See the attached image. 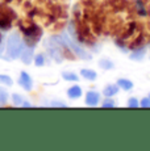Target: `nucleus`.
I'll return each instance as SVG.
<instances>
[{
  "mask_svg": "<svg viewBox=\"0 0 150 151\" xmlns=\"http://www.w3.org/2000/svg\"><path fill=\"white\" fill-rule=\"evenodd\" d=\"M7 1H11V0H7Z\"/></svg>",
  "mask_w": 150,
  "mask_h": 151,
  "instance_id": "26",
  "label": "nucleus"
},
{
  "mask_svg": "<svg viewBox=\"0 0 150 151\" xmlns=\"http://www.w3.org/2000/svg\"><path fill=\"white\" fill-rule=\"evenodd\" d=\"M80 75H82V78H84V79H87V80H91V82H94V80L97 78L96 72H95L94 70H90V68H83L82 71H80Z\"/></svg>",
  "mask_w": 150,
  "mask_h": 151,
  "instance_id": "11",
  "label": "nucleus"
},
{
  "mask_svg": "<svg viewBox=\"0 0 150 151\" xmlns=\"http://www.w3.org/2000/svg\"><path fill=\"white\" fill-rule=\"evenodd\" d=\"M25 47H27V43H25L24 38H22L17 32H13V33L8 37L5 49H7V53L11 57V59H17Z\"/></svg>",
  "mask_w": 150,
  "mask_h": 151,
  "instance_id": "2",
  "label": "nucleus"
},
{
  "mask_svg": "<svg viewBox=\"0 0 150 151\" xmlns=\"http://www.w3.org/2000/svg\"><path fill=\"white\" fill-rule=\"evenodd\" d=\"M12 101H13V104H15L16 106H20L22 104V96L21 95H19V93H13L12 95Z\"/></svg>",
  "mask_w": 150,
  "mask_h": 151,
  "instance_id": "18",
  "label": "nucleus"
},
{
  "mask_svg": "<svg viewBox=\"0 0 150 151\" xmlns=\"http://www.w3.org/2000/svg\"><path fill=\"white\" fill-rule=\"evenodd\" d=\"M102 106H103V108H113V106H115V101L111 100V99H107L104 103L102 104Z\"/></svg>",
  "mask_w": 150,
  "mask_h": 151,
  "instance_id": "20",
  "label": "nucleus"
},
{
  "mask_svg": "<svg viewBox=\"0 0 150 151\" xmlns=\"http://www.w3.org/2000/svg\"><path fill=\"white\" fill-rule=\"evenodd\" d=\"M117 92H119V86H117V84H109V86H107L104 88L103 93H104V96H107V97H112V96H115Z\"/></svg>",
  "mask_w": 150,
  "mask_h": 151,
  "instance_id": "10",
  "label": "nucleus"
},
{
  "mask_svg": "<svg viewBox=\"0 0 150 151\" xmlns=\"http://www.w3.org/2000/svg\"><path fill=\"white\" fill-rule=\"evenodd\" d=\"M21 105H22V106H25V108H30L32 104H30V103H28V101H22Z\"/></svg>",
  "mask_w": 150,
  "mask_h": 151,
  "instance_id": "23",
  "label": "nucleus"
},
{
  "mask_svg": "<svg viewBox=\"0 0 150 151\" xmlns=\"http://www.w3.org/2000/svg\"><path fill=\"white\" fill-rule=\"evenodd\" d=\"M82 88H80L79 86H73L70 87V88L67 89V96L70 99H73V100H75V99H79L80 96H82Z\"/></svg>",
  "mask_w": 150,
  "mask_h": 151,
  "instance_id": "8",
  "label": "nucleus"
},
{
  "mask_svg": "<svg viewBox=\"0 0 150 151\" xmlns=\"http://www.w3.org/2000/svg\"><path fill=\"white\" fill-rule=\"evenodd\" d=\"M62 38H63V41L66 42V45L69 46V49H70V50L73 51L75 55H78L79 58H82V59H84V60H90L92 58L91 55L87 53V51H84L82 47H80V46H78L76 42H73L67 36H62Z\"/></svg>",
  "mask_w": 150,
  "mask_h": 151,
  "instance_id": "4",
  "label": "nucleus"
},
{
  "mask_svg": "<svg viewBox=\"0 0 150 151\" xmlns=\"http://www.w3.org/2000/svg\"><path fill=\"white\" fill-rule=\"evenodd\" d=\"M100 101V93L95 91H88L87 95H86V104L88 106H95L97 105Z\"/></svg>",
  "mask_w": 150,
  "mask_h": 151,
  "instance_id": "7",
  "label": "nucleus"
},
{
  "mask_svg": "<svg viewBox=\"0 0 150 151\" xmlns=\"http://www.w3.org/2000/svg\"><path fill=\"white\" fill-rule=\"evenodd\" d=\"M19 84L25 89V91H30L33 88V80H32L30 75L25 71L20 72V78H19Z\"/></svg>",
  "mask_w": 150,
  "mask_h": 151,
  "instance_id": "5",
  "label": "nucleus"
},
{
  "mask_svg": "<svg viewBox=\"0 0 150 151\" xmlns=\"http://www.w3.org/2000/svg\"><path fill=\"white\" fill-rule=\"evenodd\" d=\"M3 50H4V43H1V45H0V55H1Z\"/></svg>",
  "mask_w": 150,
  "mask_h": 151,
  "instance_id": "24",
  "label": "nucleus"
},
{
  "mask_svg": "<svg viewBox=\"0 0 150 151\" xmlns=\"http://www.w3.org/2000/svg\"><path fill=\"white\" fill-rule=\"evenodd\" d=\"M3 43V36H1V33H0V45Z\"/></svg>",
  "mask_w": 150,
  "mask_h": 151,
  "instance_id": "25",
  "label": "nucleus"
},
{
  "mask_svg": "<svg viewBox=\"0 0 150 151\" xmlns=\"http://www.w3.org/2000/svg\"><path fill=\"white\" fill-rule=\"evenodd\" d=\"M145 53H146V49L145 47H138V49H134L133 51L131 53V59L132 60H142L144 57H145Z\"/></svg>",
  "mask_w": 150,
  "mask_h": 151,
  "instance_id": "9",
  "label": "nucleus"
},
{
  "mask_svg": "<svg viewBox=\"0 0 150 151\" xmlns=\"http://www.w3.org/2000/svg\"><path fill=\"white\" fill-rule=\"evenodd\" d=\"M20 60L25 65H30L32 60L34 58V47H30V46H27V47L22 50V53L20 54Z\"/></svg>",
  "mask_w": 150,
  "mask_h": 151,
  "instance_id": "6",
  "label": "nucleus"
},
{
  "mask_svg": "<svg viewBox=\"0 0 150 151\" xmlns=\"http://www.w3.org/2000/svg\"><path fill=\"white\" fill-rule=\"evenodd\" d=\"M99 67H102L103 70H112L115 67V65H113V62H112V60L103 58V59L99 60Z\"/></svg>",
  "mask_w": 150,
  "mask_h": 151,
  "instance_id": "14",
  "label": "nucleus"
},
{
  "mask_svg": "<svg viewBox=\"0 0 150 151\" xmlns=\"http://www.w3.org/2000/svg\"><path fill=\"white\" fill-rule=\"evenodd\" d=\"M16 19V13L12 8L5 4H0V29L8 30L12 28V24Z\"/></svg>",
  "mask_w": 150,
  "mask_h": 151,
  "instance_id": "3",
  "label": "nucleus"
},
{
  "mask_svg": "<svg viewBox=\"0 0 150 151\" xmlns=\"http://www.w3.org/2000/svg\"><path fill=\"white\" fill-rule=\"evenodd\" d=\"M140 105L142 106V108H150V96L149 97H144L142 100H141Z\"/></svg>",
  "mask_w": 150,
  "mask_h": 151,
  "instance_id": "21",
  "label": "nucleus"
},
{
  "mask_svg": "<svg viewBox=\"0 0 150 151\" xmlns=\"http://www.w3.org/2000/svg\"><path fill=\"white\" fill-rule=\"evenodd\" d=\"M0 84H4V86H8V87H11L13 84V80L11 79L8 75H3V74H0Z\"/></svg>",
  "mask_w": 150,
  "mask_h": 151,
  "instance_id": "15",
  "label": "nucleus"
},
{
  "mask_svg": "<svg viewBox=\"0 0 150 151\" xmlns=\"http://www.w3.org/2000/svg\"><path fill=\"white\" fill-rule=\"evenodd\" d=\"M50 105H51V106H59V108H65L66 104H65V103H61V101H53Z\"/></svg>",
  "mask_w": 150,
  "mask_h": 151,
  "instance_id": "22",
  "label": "nucleus"
},
{
  "mask_svg": "<svg viewBox=\"0 0 150 151\" xmlns=\"http://www.w3.org/2000/svg\"><path fill=\"white\" fill-rule=\"evenodd\" d=\"M62 78L65 80H67V82H78V80H79L78 75L74 74V72H70V71H63L62 72Z\"/></svg>",
  "mask_w": 150,
  "mask_h": 151,
  "instance_id": "13",
  "label": "nucleus"
},
{
  "mask_svg": "<svg viewBox=\"0 0 150 151\" xmlns=\"http://www.w3.org/2000/svg\"><path fill=\"white\" fill-rule=\"evenodd\" d=\"M34 63H36L37 67H42L45 65V57L42 54H38L34 57Z\"/></svg>",
  "mask_w": 150,
  "mask_h": 151,
  "instance_id": "16",
  "label": "nucleus"
},
{
  "mask_svg": "<svg viewBox=\"0 0 150 151\" xmlns=\"http://www.w3.org/2000/svg\"><path fill=\"white\" fill-rule=\"evenodd\" d=\"M20 30L22 32L24 41L27 43V46H30V47H34V45L42 37V29L38 25L33 24V22H28V24L21 22L20 24Z\"/></svg>",
  "mask_w": 150,
  "mask_h": 151,
  "instance_id": "1",
  "label": "nucleus"
},
{
  "mask_svg": "<svg viewBox=\"0 0 150 151\" xmlns=\"http://www.w3.org/2000/svg\"><path fill=\"white\" fill-rule=\"evenodd\" d=\"M8 99H9V96H8L7 91L0 88V105H4V104L8 101Z\"/></svg>",
  "mask_w": 150,
  "mask_h": 151,
  "instance_id": "17",
  "label": "nucleus"
},
{
  "mask_svg": "<svg viewBox=\"0 0 150 151\" xmlns=\"http://www.w3.org/2000/svg\"><path fill=\"white\" fill-rule=\"evenodd\" d=\"M117 86H119V88L124 89V91H129V89L133 88V83L128 79H119L117 80Z\"/></svg>",
  "mask_w": 150,
  "mask_h": 151,
  "instance_id": "12",
  "label": "nucleus"
},
{
  "mask_svg": "<svg viewBox=\"0 0 150 151\" xmlns=\"http://www.w3.org/2000/svg\"><path fill=\"white\" fill-rule=\"evenodd\" d=\"M128 106L129 108H138V106H140V103H138V100L136 97H131L128 100Z\"/></svg>",
  "mask_w": 150,
  "mask_h": 151,
  "instance_id": "19",
  "label": "nucleus"
}]
</instances>
